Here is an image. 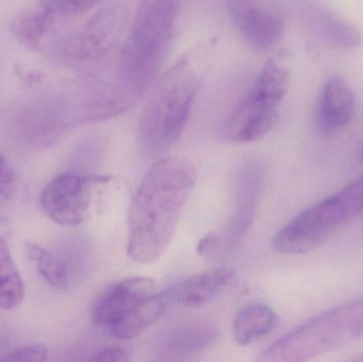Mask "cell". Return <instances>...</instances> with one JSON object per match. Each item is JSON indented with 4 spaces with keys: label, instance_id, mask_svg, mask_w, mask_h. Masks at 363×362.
<instances>
[{
    "label": "cell",
    "instance_id": "1",
    "mask_svg": "<svg viewBox=\"0 0 363 362\" xmlns=\"http://www.w3.org/2000/svg\"><path fill=\"white\" fill-rule=\"evenodd\" d=\"M187 159L163 157L148 170L130 205L127 253L138 265L159 261L167 250L196 184Z\"/></svg>",
    "mask_w": 363,
    "mask_h": 362
},
{
    "label": "cell",
    "instance_id": "2",
    "mask_svg": "<svg viewBox=\"0 0 363 362\" xmlns=\"http://www.w3.org/2000/svg\"><path fill=\"white\" fill-rule=\"evenodd\" d=\"M180 4L174 0H152L140 2L136 9L119 67V80L134 99L146 93L163 64Z\"/></svg>",
    "mask_w": 363,
    "mask_h": 362
},
{
    "label": "cell",
    "instance_id": "3",
    "mask_svg": "<svg viewBox=\"0 0 363 362\" xmlns=\"http://www.w3.org/2000/svg\"><path fill=\"white\" fill-rule=\"evenodd\" d=\"M199 89V79L186 59L179 60L162 77L146 104L138 142L145 154L160 157L181 137Z\"/></svg>",
    "mask_w": 363,
    "mask_h": 362
},
{
    "label": "cell",
    "instance_id": "4",
    "mask_svg": "<svg viewBox=\"0 0 363 362\" xmlns=\"http://www.w3.org/2000/svg\"><path fill=\"white\" fill-rule=\"evenodd\" d=\"M363 337V299L311 319L262 353L255 362H307Z\"/></svg>",
    "mask_w": 363,
    "mask_h": 362
},
{
    "label": "cell",
    "instance_id": "5",
    "mask_svg": "<svg viewBox=\"0 0 363 362\" xmlns=\"http://www.w3.org/2000/svg\"><path fill=\"white\" fill-rule=\"evenodd\" d=\"M362 210L363 176L294 217L275 234L273 248L283 254L313 252Z\"/></svg>",
    "mask_w": 363,
    "mask_h": 362
},
{
    "label": "cell",
    "instance_id": "6",
    "mask_svg": "<svg viewBox=\"0 0 363 362\" xmlns=\"http://www.w3.org/2000/svg\"><path fill=\"white\" fill-rule=\"evenodd\" d=\"M289 86L288 70L269 61L228 118V137L237 144H251L264 138L277 120V108Z\"/></svg>",
    "mask_w": 363,
    "mask_h": 362
},
{
    "label": "cell",
    "instance_id": "7",
    "mask_svg": "<svg viewBox=\"0 0 363 362\" xmlns=\"http://www.w3.org/2000/svg\"><path fill=\"white\" fill-rule=\"evenodd\" d=\"M110 181L108 176L63 172L44 187L40 193V206L47 217L57 225H81L89 218L98 191Z\"/></svg>",
    "mask_w": 363,
    "mask_h": 362
},
{
    "label": "cell",
    "instance_id": "8",
    "mask_svg": "<svg viewBox=\"0 0 363 362\" xmlns=\"http://www.w3.org/2000/svg\"><path fill=\"white\" fill-rule=\"evenodd\" d=\"M127 21V8L113 2L100 9L94 16L62 44L64 61L89 64L104 59L121 40Z\"/></svg>",
    "mask_w": 363,
    "mask_h": 362
},
{
    "label": "cell",
    "instance_id": "9",
    "mask_svg": "<svg viewBox=\"0 0 363 362\" xmlns=\"http://www.w3.org/2000/svg\"><path fill=\"white\" fill-rule=\"evenodd\" d=\"M97 4L95 1L80 0L40 2L15 15L11 23V31L21 44L36 50L57 21L80 16Z\"/></svg>",
    "mask_w": 363,
    "mask_h": 362
},
{
    "label": "cell",
    "instance_id": "10",
    "mask_svg": "<svg viewBox=\"0 0 363 362\" xmlns=\"http://www.w3.org/2000/svg\"><path fill=\"white\" fill-rule=\"evenodd\" d=\"M228 16L243 40L257 51L272 48L281 40L284 23L281 16L260 2L233 0L226 2Z\"/></svg>",
    "mask_w": 363,
    "mask_h": 362
},
{
    "label": "cell",
    "instance_id": "11",
    "mask_svg": "<svg viewBox=\"0 0 363 362\" xmlns=\"http://www.w3.org/2000/svg\"><path fill=\"white\" fill-rule=\"evenodd\" d=\"M157 293L155 281L143 276L125 278L108 287L96 300L93 321L106 329L114 327L142 302Z\"/></svg>",
    "mask_w": 363,
    "mask_h": 362
},
{
    "label": "cell",
    "instance_id": "12",
    "mask_svg": "<svg viewBox=\"0 0 363 362\" xmlns=\"http://www.w3.org/2000/svg\"><path fill=\"white\" fill-rule=\"evenodd\" d=\"M264 167L257 159L247 162L236 180L235 205L226 229L228 244L238 242L249 231L255 218L264 184Z\"/></svg>",
    "mask_w": 363,
    "mask_h": 362
},
{
    "label": "cell",
    "instance_id": "13",
    "mask_svg": "<svg viewBox=\"0 0 363 362\" xmlns=\"http://www.w3.org/2000/svg\"><path fill=\"white\" fill-rule=\"evenodd\" d=\"M237 281L236 269L225 266L189 276L166 293L172 303L183 307L199 308L234 286Z\"/></svg>",
    "mask_w": 363,
    "mask_h": 362
},
{
    "label": "cell",
    "instance_id": "14",
    "mask_svg": "<svg viewBox=\"0 0 363 362\" xmlns=\"http://www.w3.org/2000/svg\"><path fill=\"white\" fill-rule=\"evenodd\" d=\"M356 99L352 87L339 77L328 80L320 94L318 118L326 133L345 127L353 118Z\"/></svg>",
    "mask_w": 363,
    "mask_h": 362
},
{
    "label": "cell",
    "instance_id": "15",
    "mask_svg": "<svg viewBox=\"0 0 363 362\" xmlns=\"http://www.w3.org/2000/svg\"><path fill=\"white\" fill-rule=\"evenodd\" d=\"M170 303L167 293H155L142 302L108 332L111 336L123 341L138 338L163 316Z\"/></svg>",
    "mask_w": 363,
    "mask_h": 362
},
{
    "label": "cell",
    "instance_id": "16",
    "mask_svg": "<svg viewBox=\"0 0 363 362\" xmlns=\"http://www.w3.org/2000/svg\"><path fill=\"white\" fill-rule=\"evenodd\" d=\"M279 323L277 315L264 304L245 306L235 317L233 336L241 346H247L269 335Z\"/></svg>",
    "mask_w": 363,
    "mask_h": 362
},
{
    "label": "cell",
    "instance_id": "17",
    "mask_svg": "<svg viewBox=\"0 0 363 362\" xmlns=\"http://www.w3.org/2000/svg\"><path fill=\"white\" fill-rule=\"evenodd\" d=\"M311 25L323 42L337 48L359 46L362 33L356 26L328 9L318 8L311 14Z\"/></svg>",
    "mask_w": 363,
    "mask_h": 362
},
{
    "label": "cell",
    "instance_id": "18",
    "mask_svg": "<svg viewBox=\"0 0 363 362\" xmlns=\"http://www.w3.org/2000/svg\"><path fill=\"white\" fill-rule=\"evenodd\" d=\"M25 297L23 278L13 261L6 238L0 234V310L18 307Z\"/></svg>",
    "mask_w": 363,
    "mask_h": 362
},
{
    "label": "cell",
    "instance_id": "19",
    "mask_svg": "<svg viewBox=\"0 0 363 362\" xmlns=\"http://www.w3.org/2000/svg\"><path fill=\"white\" fill-rule=\"evenodd\" d=\"M25 252L36 271L49 286L57 290H67L70 285V276L62 259L36 242H26Z\"/></svg>",
    "mask_w": 363,
    "mask_h": 362
},
{
    "label": "cell",
    "instance_id": "20",
    "mask_svg": "<svg viewBox=\"0 0 363 362\" xmlns=\"http://www.w3.org/2000/svg\"><path fill=\"white\" fill-rule=\"evenodd\" d=\"M218 329L211 323H196L176 329L169 338V346L180 353L196 352L213 346L218 339Z\"/></svg>",
    "mask_w": 363,
    "mask_h": 362
},
{
    "label": "cell",
    "instance_id": "21",
    "mask_svg": "<svg viewBox=\"0 0 363 362\" xmlns=\"http://www.w3.org/2000/svg\"><path fill=\"white\" fill-rule=\"evenodd\" d=\"M48 349L44 344H31L0 357V362H47Z\"/></svg>",
    "mask_w": 363,
    "mask_h": 362
},
{
    "label": "cell",
    "instance_id": "22",
    "mask_svg": "<svg viewBox=\"0 0 363 362\" xmlns=\"http://www.w3.org/2000/svg\"><path fill=\"white\" fill-rule=\"evenodd\" d=\"M16 188V174L6 157L0 153V196L10 199Z\"/></svg>",
    "mask_w": 363,
    "mask_h": 362
},
{
    "label": "cell",
    "instance_id": "23",
    "mask_svg": "<svg viewBox=\"0 0 363 362\" xmlns=\"http://www.w3.org/2000/svg\"><path fill=\"white\" fill-rule=\"evenodd\" d=\"M74 362H129V357L123 349L110 346Z\"/></svg>",
    "mask_w": 363,
    "mask_h": 362
},
{
    "label": "cell",
    "instance_id": "24",
    "mask_svg": "<svg viewBox=\"0 0 363 362\" xmlns=\"http://www.w3.org/2000/svg\"><path fill=\"white\" fill-rule=\"evenodd\" d=\"M220 244H221V237L219 235L213 233L207 234L199 242L196 252L202 257L211 256L217 250Z\"/></svg>",
    "mask_w": 363,
    "mask_h": 362
}]
</instances>
